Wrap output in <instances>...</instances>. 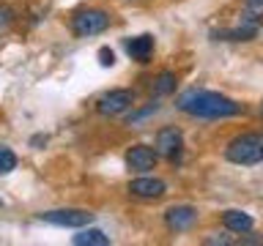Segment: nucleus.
Listing matches in <instances>:
<instances>
[{"label": "nucleus", "instance_id": "1", "mask_svg": "<svg viewBox=\"0 0 263 246\" xmlns=\"http://www.w3.org/2000/svg\"><path fill=\"white\" fill-rule=\"evenodd\" d=\"M176 107L181 112L192 115V118H209V120H217V118H233V115L241 112V104L233 101V98L222 96V93H214V90H184L178 96Z\"/></svg>", "mask_w": 263, "mask_h": 246}, {"label": "nucleus", "instance_id": "2", "mask_svg": "<svg viewBox=\"0 0 263 246\" xmlns=\"http://www.w3.org/2000/svg\"><path fill=\"white\" fill-rule=\"evenodd\" d=\"M225 159L233 164H241V167L260 164L263 161V134L260 131H247V134H238L236 139H230L225 148Z\"/></svg>", "mask_w": 263, "mask_h": 246}, {"label": "nucleus", "instance_id": "3", "mask_svg": "<svg viewBox=\"0 0 263 246\" xmlns=\"http://www.w3.org/2000/svg\"><path fill=\"white\" fill-rule=\"evenodd\" d=\"M110 28V14L104 8H82V11L74 14L71 19V30L77 38H90V36H99Z\"/></svg>", "mask_w": 263, "mask_h": 246}, {"label": "nucleus", "instance_id": "4", "mask_svg": "<svg viewBox=\"0 0 263 246\" xmlns=\"http://www.w3.org/2000/svg\"><path fill=\"white\" fill-rule=\"evenodd\" d=\"M132 104H135V93H132V90H126V88H115V90L104 93V96L96 101V112L104 115V118H115V115L126 112Z\"/></svg>", "mask_w": 263, "mask_h": 246}, {"label": "nucleus", "instance_id": "5", "mask_svg": "<svg viewBox=\"0 0 263 246\" xmlns=\"http://www.w3.org/2000/svg\"><path fill=\"white\" fill-rule=\"evenodd\" d=\"M39 219L47 221V224H58V227H85L93 221V213H88L82 208H61V211L39 213Z\"/></svg>", "mask_w": 263, "mask_h": 246}, {"label": "nucleus", "instance_id": "6", "mask_svg": "<svg viewBox=\"0 0 263 246\" xmlns=\"http://www.w3.org/2000/svg\"><path fill=\"white\" fill-rule=\"evenodd\" d=\"M181 145H184V134H181V129L176 126H164L156 131V148L154 151L164 156V159H176L181 153Z\"/></svg>", "mask_w": 263, "mask_h": 246}, {"label": "nucleus", "instance_id": "7", "mask_svg": "<svg viewBox=\"0 0 263 246\" xmlns=\"http://www.w3.org/2000/svg\"><path fill=\"white\" fill-rule=\"evenodd\" d=\"M195 221H197V208H192V205H173V208L164 211V224L173 233H184Z\"/></svg>", "mask_w": 263, "mask_h": 246}, {"label": "nucleus", "instance_id": "8", "mask_svg": "<svg viewBox=\"0 0 263 246\" xmlns=\"http://www.w3.org/2000/svg\"><path fill=\"white\" fill-rule=\"evenodd\" d=\"M167 192V183L162 178H135L129 183V194L137 200H159Z\"/></svg>", "mask_w": 263, "mask_h": 246}, {"label": "nucleus", "instance_id": "9", "mask_svg": "<svg viewBox=\"0 0 263 246\" xmlns=\"http://www.w3.org/2000/svg\"><path fill=\"white\" fill-rule=\"evenodd\" d=\"M156 161H159V153L148 145H132L129 153H126V164H129V170H135V172L154 170Z\"/></svg>", "mask_w": 263, "mask_h": 246}, {"label": "nucleus", "instance_id": "10", "mask_svg": "<svg viewBox=\"0 0 263 246\" xmlns=\"http://www.w3.org/2000/svg\"><path fill=\"white\" fill-rule=\"evenodd\" d=\"M126 52H129L132 60L145 63L148 57H151V52H154V38L148 36V33H143V36H135V38H126Z\"/></svg>", "mask_w": 263, "mask_h": 246}, {"label": "nucleus", "instance_id": "11", "mask_svg": "<svg viewBox=\"0 0 263 246\" xmlns=\"http://www.w3.org/2000/svg\"><path fill=\"white\" fill-rule=\"evenodd\" d=\"M222 221H225V227L230 230V233H250V230L255 227V221L250 213H244V211H225L222 213Z\"/></svg>", "mask_w": 263, "mask_h": 246}, {"label": "nucleus", "instance_id": "12", "mask_svg": "<svg viewBox=\"0 0 263 246\" xmlns=\"http://www.w3.org/2000/svg\"><path fill=\"white\" fill-rule=\"evenodd\" d=\"M74 246H107L110 243V235H104L102 230L96 227H88V230H80L77 235L71 238Z\"/></svg>", "mask_w": 263, "mask_h": 246}, {"label": "nucleus", "instance_id": "13", "mask_svg": "<svg viewBox=\"0 0 263 246\" xmlns=\"http://www.w3.org/2000/svg\"><path fill=\"white\" fill-rule=\"evenodd\" d=\"M255 33H258V22L247 16L244 25H238V28L222 33V38H228V41H250V38H255Z\"/></svg>", "mask_w": 263, "mask_h": 246}, {"label": "nucleus", "instance_id": "14", "mask_svg": "<svg viewBox=\"0 0 263 246\" xmlns=\"http://www.w3.org/2000/svg\"><path fill=\"white\" fill-rule=\"evenodd\" d=\"M176 90V74L173 71H162L154 79V96H170Z\"/></svg>", "mask_w": 263, "mask_h": 246}, {"label": "nucleus", "instance_id": "15", "mask_svg": "<svg viewBox=\"0 0 263 246\" xmlns=\"http://www.w3.org/2000/svg\"><path fill=\"white\" fill-rule=\"evenodd\" d=\"M14 170H16V153L8 151V148H0V175H8Z\"/></svg>", "mask_w": 263, "mask_h": 246}, {"label": "nucleus", "instance_id": "16", "mask_svg": "<svg viewBox=\"0 0 263 246\" xmlns=\"http://www.w3.org/2000/svg\"><path fill=\"white\" fill-rule=\"evenodd\" d=\"M11 22H14V11L8 6H0V30L11 28Z\"/></svg>", "mask_w": 263, "mask_h": 246}, {"label": "nucleus", "instance_id": "17", "mask_svg": "<svg viewBox=\"0 0 263 246\" xmlns=\"http://www.w3.org/2000/svg\"><path fill=\"white\" fill-rule=\"evenodd\" d=\"M99 63H102L104 69H107V66H115V52H112L110 47H102V49H99Z\"/></svg>", "mask_w": 263, "mask_h": 246}, {"label": "nucleus", "instance_id": "18", "mask_svg": "<svg viewBox=\"0 0 263 246\" xmlns=\"http://www.w3.org/2000/svg\"><path fill=\"white\" fill-rule=\"evenodd\" d=\"M156 110H159V104H156V101H151V104L145 107V110H140V112H135V115H132V118H129V123H137V120H143V118H148V115H151V112H156Z\"/></svg>", "mask_w": 263, "mask_h": 246}, {"label": "nucleus", "instance_id": "19", "mask_svg": "<svg viewBox=\"0 0 263 246\" xmlns=\"http://www.w3.org/2000/svg\"><path fill=\"white\" fill-rule=\"evenodd\" d=\"M205 243H222V246H228V243H236V238H228L225 233H222V235H214V238H205Z\"/></svg>", "mask_w": 263, "mask_h": 246}, {"label": "nucleus", "instance_id": "20", "mask_svg": "<svg viewBox=\"0 0 263 246\" xmlns=\"http://www.w3.org/2000/svg\"><path fill=\"white\" fill-rule=\"evenodd\" d=\"M44 142H47V137H44V134H36V137L30 139V145H44Z\"/></svg>", "mask_w": 263, "mask_h": 246}, {"label": "nucleus", "instance_id": "21", "mask_svg": "<svg viewBox=\"0 0 263 246\" xmlns=\"http://www.w3.org/2000/svg\"><path fill=\"white\" fill-rule=\"evenodd\" d=\"M252 3H255V6H263V0H252Z\"/></svg>", "mask_w": 263, "mask_h": 246}, {"label": "nucleus", "instance_id": "22", "mask_svg": "<svg viewBox=\"0 0 263 246\" xmlns=\"http://www.w3.org/2000/svg\"><path fill=\"white\" fill-rule=\"evenodd\" d=\"M260 115H263V104H260Z\"/></svg>", "mask_w": 263, "mask_h": 246}, {"label": "nucleus", "instance_id": "23", "mask_svg": "<svg viewBox=\"0 0 263 246\" xmlns=\"http://www.w3.org/2000/svg\"><path fill=\"white\" fill-rule=\"evenodd\" d=\"M0 205H3V200H0Z\"/></svg>", "mask_w": 263, "mask_h": 246}]
</instances>
